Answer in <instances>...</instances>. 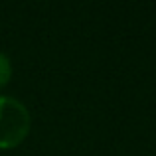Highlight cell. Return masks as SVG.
<instances>
[{"mask_svg":"<svg viewBox=\"0 0 156 156\" xmlns=\"http://www.w3.org/2000/svg\"><path fill=\"white\" fill-rule=\"evenodd\" d=\"M32 126L28 107L14 97H0V150L22 144Z\"/></svg>","mask_w":156,"mask_h":156,"instance_id":"6da1fadb","label":"cell"},{"mask_svg":"<svg viewBox=\"0 0 156 156\" xmlns=\"http://www.w3.org/2000/svg\"><path fill=\"white\" fill-rule=\"evenodd\" d=\"M12 77V61L4 51H0V91L8 85Z\"/></svg>","mask_w":156,"mask_h":156,"instance_id":"7a4b0ae2","label":"cell"}]
</instances>
